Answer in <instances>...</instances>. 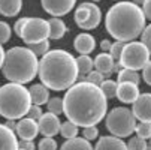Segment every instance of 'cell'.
I'll return each instance as SVG.
<instances>
[{"mask_svg":"<svg viewBox=\"0 0 151 150\" xmlns=\"http://www.w3.org/2000/svg\"><path fill=\"white\" fill-rule=\"evenodd\" d=\"M108 111V99L102 89L88 81L75 83L63 98V113L78 128L96 126Z\"/></svg>","mask_w":151,"mask_h":150,"instance_id":"obj_1","label":"cell"},{"mask_svg":"<svg viewBox=\"0 0 151 150\" xmlns=\"http://www.w3.org/2000/svg\"><path fill=\"white\" fill-rule=\"evenodd\" d=\"M37 75L40 83L48 89L61 92L68 90L78 80L76 59L64 50H50L39 60Z\"/></svg>","mask_w":151,"mask_h":150,"instance_id":"obj_2","label":"cell"},{"mask_svg":"<svg viewBox=\"0 0 151 150\" xmlns=\"http://www.w3.org/2000/svg\"><path fill=\"white\" fill-rule=\"evenodd\" d=\"M145 20L141 6L132 2H118L106 12L105 26L115 41L130 42L141 36L145 29Z\"/></svg>","mask_w":151,"mask_h":150,"instance_id":"obj_3","label":"cell"},{"mask_svg":"<svg viewBox=\"0 0 151 150\" xmlns=\"http://www.w3.org/2000/svg\"><path fill=\"white\" fill-rule=\"evenodd\" d=\"M39 69V59L26 47H12L5 53L2 65L3 77L9 83L26 84L36 78Z\"/></svg>","mask_w":151,"mask_h":150,"instance_id":"obj_4","label":"cell"},{"mask_svg":"<svg viewBox=\"0 0 151 150\" xmlns=\"http://www.w3.org/2000/svg\"><path fill=\"white\" fill-rule=\"evenodd\" d=\"M32 105L30 92L23 84L9 83L0 87V116L5 119H21Z\"/></svg>","mask_w":151,"mask_h":150,"instance_id":"obj_5","label":"cell"},{"mask_svg":"<svg viewBox=\"0 0 151 150\" xmlns=\"http://www.w3.org/2000/svg\"><path fill=\"white\" fill-rule=\"evenodd\" d=\"M135 126L136 117L133 116L132 110L126 108V107H115L106 116V129L114 137H130L135 132Z\"/></svg>","mask_w":151,"mask_h":150,"instance_id":"obj_6","label":"cell"},{"mask_svg":"<svg viewBox=\"0 0 151 150\" xmlns=\"http://www.w3.org/2000/svg\"><path fill=\"white\" fill-rule=\"evenodd\" d=\"M148 60H150V51L147 50V47L142 42L130 41V42H126L118 62L121 68L139 71L147 65Z\"/></svg>","mask_w":151,"mask_h":150,"instance_id":"obj_7","label":"cell"},{"mask_svg":"<svg viewBox=\"0 0 151 150\" xmlns=\"http://www.w3.org/2000/svg\"><path fill=\"white\" fill-rule=\"evenodd\" d=\"M73 20L79 29L84 30H93L96 29L102 21V11L96 3L84 2L81 3L73 15Z\"/></svg>","mask_w":151,"mask_h":150,"instance_id":"obj_8","label":"cell"},{"mask_svg":"<svg viewBox=\"0 0 151 150\" xmlns=\"http://www.w3.org/2000/svg\"><path fill=\"white\" fill-rule=\"evenodd\" d=\"M21 39H23L27 45L36 44V42L45 41L50 38V24L44 18H27L26 24L21 32Z\"/></svg>","mask_w":151,"mask_h":150,"instance_id":"obj_9","label":"cell"},{"mask_svg":"<svg viewBox=\"0 0 151 150\" xmlns=\"http://www.w3.org/2000/svg\"><path fill=\"white\" fill-rule=\"evenodd\" d=\"M40 3L44 11L51 17H63L73 9L76 0H40Z\"/></svg>","mask_w":151,"mask_h":150,"instance_id":"obj_10","label":"cell"},{"mask_svg":"<svg viewBox=\"0 0 151 150\" xmlns=\"http://www.w3.org/2000/svg\"><path fill=\"white\" fill-rule=\"evenodd\" d=\"M132 113L139 122L151 123V93H141L133 102Z\"/></svg>","mask_w":151,"mask_h":150,"instance_id":"obj_11","label":"cell"},{"mask_svg":"<svg viewBox=\"0 0 151 150\" xmlns=\"http://www.w3.org/2000/svg\"><path fill=\"white\" fill-rule=\"evenodd\" d=\"M37 126H39V132L44 137H55L57 134H60L61 123L58 116L48 111L47 114H42V117L37 120Z\"/></svg>","mask_w":151,"mask_h":150,"instance_id":"obj_12","label":"cell"},{"mask_svg":"<svg viewBox=\"0 0 151 150\" xmlns=\"http://www.w3.org/2000/svg\"><path fill=\"white\" fill-rule=\"evenodd\" d=\"M93 66L96 71L102 72L103 75H111L114 72H118L121 65H120V62L112 59L109 53H100L93 60Z\"/></svg>","mask_w":151,"mask_h":150,"instance_id":"obj_13","label":"cell"},{"mask_svg":"<svg viewBox=\"0 0 151 150\" xmlns=\"http://www.w3.org/2000/svg\"><path fill=\"white\" fill-rule=\"evenodd\" d=\"M14 132L21 138V140H29V141H33L36 138V135L39 134V126H37V122L33 120V119H21L17 122L15 125V129Z\"/></svg>","mask_w":151,"mask_h":150,"instance_id":"obj_14","label":"cell"},{"mask_svg":"<svg viewBox=\"0 0 151 150\" xmlns=\"http://www.w3.org/2000/svg\"><path fill=\"white\" fill-rule=\"evenodd\" d=\"M139 95V87L135 83H118L117 86V98L124 104H133Z\"/></svg>","mask_w":151,"mask_h":150,"instance_id":"obj_15","label":"cell"},{"mask_svg":"<svg viewBox=\"0 0 151 150\" xmlns=\"http://www.w3.org/2000/svg\"><path fill=\"white\" fill-rule=\"evenodd\" d=\"M73 48L79 54H90L96 48V41L90 33H79L73 41Z\"/></svg>","mask_w":151,"mask_h":150,"instance_id":"obj_16","label":"cell"},{"mask_svg":"<svg viewBox=\"0 0 151 150\" xmlns=\"http://www.w3.org/2000/svg\"><path fill=\"white\" fill-rule=\"evenodd\" d=\"M94 150H127V144L114 135H106L99 138Z\"/></svg>","mask_w":151,"mask_h":150,"instance_id":"obj_17","label":"cell"},{"mask_svg":"<svg viewBox=\"0 0 151 150\" xmlns=\"http://www.w3.org/2000/svg\"><path fill=\"white\" fill-rule=\"evenodd\" d=\"M0 150H18L15 132L5 125H0Z\"/></svg>","mask_w":151,"mask_h":150,"instance_id":"obj_18","label":"cell"},{"mask_svg":"<svg viewBox=\"0 0 151 150\" xmlns=\"http://www.w3.org/2000/svg\"><path fill=\"white\" fill-rule=\"evenodd\" d=\"M29 92H30V99L33 105H44L50 99V89L42 83L33 84L29 89Z\"/></svg>","mask_w":151,"mask_h":150,"instance_id":"obj_19","label":"cell"},{"mask_svg":"<svg viewBox=\"0 0 151 150\" xmlns=\"http://www.w3.org/2000/svg\"><path fill=\"white\" fill-rule=\"evenodd\" d=\"M23 8V0H0V14L3 17H17Z\"/></svg>","mask_w":151,"mask_h":150,"instance_id":"obj_20","label":"cell"},{"mask_svg":"<svg viewBox=\"0 0 151 150\" xmlns=\"http://www.w3.org/2000/svg\"><path fill=\"white\" fill-rule=\"evenodd\" d=\"M48 24H50V38L54 41L61 39L68 32L66 24H64L63 20H60V17H52L51 20H48Z\"/></svg>","mask_w":151,"mask_h":150,"instance_id":"obj_21","label":"cell"},{"mask_svg":"<svg viewBox=\"0 0 151 150\" xmlns=\"http://www.w3.org/2000/svg\"><path fill=\"white\" fill-rule=\"evenodd\" d=\"M60 150H94L90 144V141H87L82 137H75L70 140H66V143H63Z\"/></svg>","mask_w":151,"mask_h":150,"instance_id":"obj_22","label":"cell"},{"mask_svg":"<svg viewBox=\"0 0 151 150\" xmlns=\"http://www.w3.org/2000/svg\"><path fill=\"white\" fill-rule=\"evenodd\" d=\"M139 81H141V77H139L138 71L126 69V68L118 71L117 83H135V84H139Z\"/></svg>","mask_w":151,"mask_h":150,"instance_id":"obj_23","label":"cell"},{"mask_svg":"<svg viewBox=\"0 0 151 150\" xmlns=\"http://www.w3.org/2000/svg\"><path fill=\"white\" fill-rule=\"evenodd\" d=\"M76 66H78V74L79 75H87L94 68L93 60H91V57H88V54H81L76 59Z\"/></svg>","mask_w":151,"mask_h":150,"instance_id":"obj_24","label":"cell"},{"mask_svg":"<svg viewBox=\"0 0 151 150\" xmlns=\"http://www.w3.org/2000/svg\"><path fill=\"white\" fill-rule=\"evenodd\" d=\"M60 135L66 140H70V138H75L78 137V126L70 122V120H66L64 123H61L60 126Z\"/></svg>","mask_w":151,"mask_h":150,"instance_id":"obj_25","label":"cell"},{"mask_svg":"<svg viewBox=\"0 0 151 150\" xmlns=\"http://www.w3.org/2000/svg\"><path fill=\"white\" fill-rule=\"evenodd\" d=\"M117 86H118V83L114 81V80H103V83L99 86V87L102 89L106 99H112V98L117 96Z\"/></svg>","mask_w":151,"mask_h":150,"instance_id":"obj_26","label":"cell"},{"mask_svg":"<svg viewBox=\"0 0 151 150\" xmlns=\"http://www.w3.org/2000/svg\"><path fill=\"white\" fill-rule=\"evenodd\" d=\"M47 107H48V111L55 114V116H60L63 114V98H50L48 102H47Z\"/></svg>","mask_w":151,"mask_h":150,"instance_id":"obj_27","label":"cell"},{"mask_svg":"<svg viewBox=\"0 0 151 150\" xmlns=\"http://www.w3.org/2000/svg\"><path fill=\"white\" fill-rule=\"evenodd\" d=\"M29 48L36 54V57H42V56H45V54L50 51V41H48V39H45V41L36 42V44L29 45Z\"/></svg>","mask_w":151,"mask_h":150,"instance_id":"obj_28","label":"cell"},{"mask_svg":"<svg viewBox=\"0 0 151 150\" xmlns=\"http://www.w3.org/2000/svg\"><path fill=\"white\" fill-rule=\"evenodd\" d=\"M135 132H136L138 137H141L144 140H148L151 137V123L150 122H139V123H136Z\"/></svg>","mask_w":151,"mask_h":150,"instance_id":"obj_29","label":"cell"},{"mask_svg":"<svg viewBox=\"0 0 151 150\" xmlns=\"http://www.w3.org/2000/svg\"><path fill=\"white\" fill-rule=\"evenodd\" d=\"M147 146H148V143L144 138H141V137L136 135V137H132L130 140H129L127 150H145Z\"/></svg>","mask_w":151,"mask_h":150,"instance_id":"obj_30","label":"cell"},{"mask_svg":"<svg viewBox=\"0 0 151 150\" xmlns=\"http://www.w3.org/2000/svg\"><path fill=\"white\" fill-rule=\"evenodd\" d=\"M39 150H57V141L52 137H44L39 144H37Z\"/></svg>","mask_w":151,"mask_h":150,"instance_id":"obj_31","label":"cell"},{"mask_svg":"<svg viewBox=\"0 0 151 150\" xmlns=\"http://www.w3.org/2000/svg\"><path fill=\"white\" fill-rule=\"evenodd\" d=\"M124 45H126V42H121V41L112 42V47H111V50H109V54L112 56L114 60H117V62L120 60V56H121V53H123Z\"/></svg>","mask_w":151,"mask_h":150,"instance_id":"obj_32","label":"cell"},{"mask_svg":"<svg viewBox=\"0 0 151 150\" xmlns=\"http://www.w3.org/2000/svg\"><path fill=\"white\" fill-rule=\"evenodd\" d=\"M11 39V27L5 21H0V44H6Z\"/></svg>","mask_w":151,"mask_h":150,"instance_id":"obj_33","label":"cell"},{"mask_svg":"<svg viewBox=\"0 0 151 150\" xmlns=\"http://www.w3.org/2000/svg\"><path fill=\"white\" fill-rule=\"evenodd\" d=\"M141 42L147 47V50L150 51V56H151V24L145 26V29L142 30V33H141Z\"/></svg>","mask_w":151,"mask_h":150,"instance_id":"obj_34","label":"cell"},{"mask_svg":"<svg viewBox=\"0 0 151 150\" xmlns=\"http://www.w3.org/2000/svg\"><path fill=\"white\" fill-rule=\"evenodd\" d=\"M99 137V129L96 126H85L82 131V138H85L87 141H93Z\"/></svg>","mask_w":151,"mask_h":150,"instance_id":"obj_35","label":"cell"},{"mask_svg":"<svg viewBox=\"0 0 151 150\" xmlns=\"http://www.w3.org/2000/svg\"><path fill=\"white\" fill-rule=\"evenodd\" d=\"M105 75L102 74V72H99V71H91V72H88L87 74V81L88 83H91V84H96V86H100L102 83H103V78Z\"/></svg>","mask_w":151,"mask_h":150,"instance_id":"obj_36","label":"cell"},{"mask_svg":"<svg viewBox=\"0 0 151 150\" xmlns=\"http://www.w3.org/2000/svg\"><path fill=\"white\" fill-rule=\"evenodd\" d=\"M27 114H29V119H33V120H39L40 117H42V108H40V105H30V108H29V111H27Z\"/></svg>","mask_w":151,"mask_h":150,"instance_id":"obj_37","label":"cell"},{"mask_svg":"<svg viewBox=\"0 0 151 150\" xmlns=\"http://www.w3.org/2000/svg\"><path fill=\"white\" fill-rule=\"evenodd\" d=\"M142 80L148 86H151V60H148V63L142 68Z\"/></svg>","mask_w":151,"mask_h":150,"instance_id":"obj_38","label":"cell"},{"mask_svg":"<svg viewBox=\"0 0 151 150\" xmlns=\"http://www.w3.org/2000/svg\"><path fill=\"white\" fill-rule=\"evenodd\" d=\"M29 17H23V18H19L17 23L14 24V32L17 33V36H21V32H23V27L26 24V21H27Z\"/></svg>","mask_w":151,"mask_h":150,"instance_id":"obj_39","label":"cell"},{"mask_svg":"<svg viewBox=\"0 0 151 150\" xmlns=\"http://www.w3.org/2000/svg\"><path fill=\"white\" fill-rule=\"evenodd\" d=\"M18 149H21V150H36V146L33 144V141L21 140V141L18 143Z\"/></svg>","mask_w":151,"mask_h":150,"instance_id":"obj_40","label":"cell"},{"mask_svg":"<svg viewBox=\"0 0 151 150\" xmlns=\"http://www.w3.org/2000/svg\"><path fill=\"white\" fill-rule=\"evenodd\" d=\"M142 12L145 15V18H148L151 21V0H145L142 5Z\"/></svg>","mask_w":151,"mask_h":150,"instance_id":"obj_41","label":"cell"},{"mask_svg":"<svg viewBox=\"0 0 151 150\" xmlns=\"http://www.w3.org/2000/svg\"><path fill=\"white\" fill-rule=\"evenodd\" d=\"M111 47H112V42H111V41H108V39H103V41L100 42V48H102V53H109Z\"/></svg>","mask_w":151,"mask_h":150,"instance_id":"obj_42","label":"cell"},{"mask_svg":"<svg viewBox=\"0 0 151 150\" xmlns=\"http://www.w3.org/2000/svg\"><path fill=\"white\" fill-rule=\"evenodd\" d=\"M15 125H17V123H15L12 119H8V120H6V123H5V126H6V128H9V129H12V131L15 129Z\"/></svg>","mask_w":151,"mask_h":150,"instance_id":"obj_43","label":"cell"},{"mask_svg":"<svg viewBox=\"0 0 151 150\" xmlns=\"http://www.w3.org/2000/svg\"><path fill=\"white\" fill-rule=\"evenodd\" d=\"M3 60H5V50L0 44V69H2V65H3Z\"/></svg>","mask_w":151,"mask_h":150,"instance_id":"obj_44","label":"cell"},{"mask_svg":"<svg viewBox=\"0 0 151 150\" xmlns=\"http://www.w3.org/2000/svg\"><path fill=\"white\" fill-rule=\"evenodd\" d=\"M130 2H132V3H135V5H138V6H142L145 0H130Z\"/></svg>","mask_w":151,"mask_h":150,"instance_id":"obj_45","label":"cell"},{"mask_svg":"<svg viewBox=\"0 0 151 150\" xmlns=\"http://www.w3.org/2000/svg\"><path fill=\"white\" fill-rule=\"evenodd\" d=\"M145 150H151V144H148V146H147V149H145Z\"/></svg>","mask_w":151,"mask_h":150,"instance_id":"obj_46","label":"cell"},{"mask_svg":"<svg viewBox=\"0 0 151 150\" xmlns=\"http://www.w3.org/2000/svg\"><path fill=\"white\" fill-rule=\"evenodd\" d=\"M148 140H150V144H151V137H150V138H148Z\"/></svg>","mask_w":151,"mask_h":150,"instance_id":"obj_47","label":"cell"},{"mask_svg":"<svg viewBox=\"0 0 151 150\" xmlns=\"http://www.w3.org/2000/svg\"><path fill=\"white\" fill-rule=\"evenodd\" d=\"M94 2H99V0H94Z\"/></svg>","mask_w":151,"mask_h":150,"instance_id":"obj_48","label":"cell"},{"mask_svg":"<svg viewBox=\"0 0 151 150\" xmlns=\"http://www.w3.org/2000/svg\"><path fill=\"white\" fill-rule=\"evenodd\" d=\"M18 150H21V149H18Z\"/></svg>","mask_w":151,"mask_h":150,"instance_id":"obj_49","label":"cell"}]
</instances>
